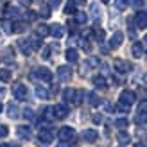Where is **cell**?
<instances>
[{"instance_id":"obj_2","label":"cell","mask_w":147,"mask_h":147,"mask_svg":"<svg viewBox=\"0 0 147 147\" xmlns=\"http://www.w3.org/2000/svg\"><path fill=\"white\" fill-rule=\"evenodd\" d=\"M13 93H14V97L20 99V100H27L29 99V90H27V86L22 84V83H16L13 86Z\"/></svg>"},{"instance_id":"obj_33","label":"cell","mask_w":147,"mask_h":147,"mask_svg":"<svg viewBox=\"0 0 147 147\" xmlns=\"http://www.w3.org/2000/svg\"><path fill=\"white\" fill-rule=\"evenodd\" d=\"M4 31H5L7 34H11V32H13V22H9V20H5V22H4Z\"/></svg>"},{"instance_id":"obj_36","label":"cell","mask_w":147,"mask_h":147,"mask_svg":"<svg viewBox=\"0 0 147 147\" xmlns=\"http://www.w3.org/2000/svg\"><path fill=\"white\" fill-rule=\"evenodd\" d=\"M40 14H41L43 18H49L50 16V7H43V9L40 11Z\"/></svg>"},{"instance_id":"obj_1","label":"cell","mask_w":147,"mask_h":147,"mask_svg":"<svg viewBox=\"0 0 147 147\" xmlns=\"http://www.w3.org/2000/svg\"><path fill=\"white\" fill-rule=\"evenodd\" d=\"M31 77L32 79H41V81H45V83H50V81H52V72L49 68H45V67H40V68H36V72L31 74Z\"/></svg>"},{"instance_id":"obj_24","label":"cell","mask_w":147,"mask_h":147,"mask_svg":"<svg viewBox=\"0 0 147 147\" xmlns=\"http://www.w3.org/2000/svg\"><path fill=\"white\" fill-rule=\"evenodd\" d=\"M0 81H2V83L11 81V72L7 70V68H0Z\"/></svg>"},{"instance_id":"obj_54","label":"cell","mask_w":147,"mask_h":147,"mask_svg":"<svg viewBox=\"0 0 147 147\" xmlns=\"http://www.w3.org/2000/svg\"><path fill=\"white\" fill-rule=\"evenodd\" d=\"M144 41H145V43H147V36H145V38H144Z\"/></svg>"},{"instance_id":"obj_31","label":"cell","mask_w":147,"mask_h":147,"mask_svg":"<svg viewBox=\"0 0 147 147\" xmlns=\"http://www.w3.org/2000/svg\"><path fill=\"white\" fill-rule=\"evenodd\" d=\"M65 13H67V14H74V13H76V2H68L67 5H65Z\"/></svg>"},{"instance_id":"obj_26","label":"cell","mask_w":147,"mask_h":147,"mask_svg":"<svg viewBox=\"0 0 147 147\" xmlns=\"http://www.w3.org/2000/svg\"><path fill=\"white\" fill-rule=\"evenodd\" d=\"M93 84L97 86V88H106V79L102 77V76H95L93 77Z\"/></svg>"},{"instance_id":"obj_27","label":"cell","mask_w":147,"mask_h":147,"mask_svg":"<svg viewBox=\"0 0 147 147\" xmlns=\"http://www.w3.org/2000/svg\"><path fill=\"white\" fill-rule=\"evenodd\" d=\"M36 95H38L40 99H49V92L43 86H36Z\"/></svg>"},{"instance_id":"obj_6","label":"cell","mask_w":147,"mask_h":147,"mask_svg":"<svg viewBox=\"0 0 147 147\" xmlns=\"http://www.w3.org/2000/svg\"><path fill=\"white\" fill-rule=\"evenodd\" d=\"M38 140L41 144H50V142L54 140V133L50 129H41L40 133H38Z\"/></svg>"},{"instance_id":"obj_41","label":"cell","mask_w":147,"mask_h":147,"mask_svg":"<svg viewBox=\"0 0 147 147\" xmlns=\"http://www.w3.org/2000/svg\"><path fill=\"white\" fill-rule=\"evenodd\" d=\"M88 65H90V67H97L99 59H97V57H90V59H88Z\"/></svg>"},{"instance_id":"obj_15","label":"cell","mask_w":147,"mask_h":147,"mask_svg":"<svg viewBox=\"0 0 147 147\" xmlns=\"http://www.w3.org/2000/svg\"><path fill=\"white\" fill-rule=\"evenodd\" d=\"M65 56H67V61L68 63H77L79 61V52L76 49H68L67 52H65Z\"/></svg>"},{"instance_id":"obj_29","label":"cell","mask_w":147,"mask_h":147,"mask_svg":"<svg viewBox=\"0 0 147 147\" xmlns=\"http://www.w3.org/2000/svg\"><path fill=\"white\" fill-rule=\"evenodd\" d=\"M127 4H129V0H115V7L119 11H124L127 7Z\"/></svg>"},{"instance_id":"obj_7","label":"cell","mask_w":147,"mask_h":147,"mask_svg":"<svg viewBox=\"0 0 147 147\" xmlns=\"http://www.w3.org/2000/svg\"><path fill=\"white\" fill-rule=\"evenodd\" d=\"M57 77H59V81H70L72 79V68L67 67V65L59 67L57 68Z\"/></svg>"},{"instance_id":"obj_14","label":"cell","mask_w":147,"mask_h":147,"mask_svg":"<svg viewBox=\"0 0 147 147\" xmlns=\"http://www.w3.org/2000/svg\"><path fill=\"white\" fill-rule=\"evenodd\" d=\"M16 135L22 138V140H31V136H32L31 129H29L27 126H20V127L16 129Z\"/></svg>"},{"instance_id":"obj_22","label":"cell","mask_w":147,"mask_h":147,"mask_svg":"<svg viewBox=\"0 0 147 147\" xmlns=\"http://www.w3.org/2000/svg\"><path fill=\"white\" fill-rule=\"evenodd\" d=\"M74 97H76V90H72V88H67V90L63 92V99H65V102H72Z\"/></svg>"},{"instance_id":"obj_20","label":"cell","mask_w":147,"mask_h":147,"mask_svg":"<svg viewBox=\"0 0 147 147\" xmlns=\"http://www.w3.org/2000/svg\"><path fill=\"white\" fill-rule=\"evenodd\" d=\"M135 122L138 124V126H145L147 124V113L145 111H138L135 115Z\"/></svg>"},{"instance_id":"obj_51","label":"cell","mask_w":147,"mask_h":147,"mask_svg":"<svg viewBox=\"0 0 147 147\" xmlns=\"http://www.w3.org/2000/svg\"><path fill=\"white\" fill-rule=\"evenodd\" d=\"M135 147H147V145H144V144H136Z\"/></svg>"},{"instance_id":"obj_10","label":"cell","mask_w":147,"mask_h":147,"mask_svg":"<svg viewBox=\"0 0 147 147\" xmlns=\"http://www.w3.org/2000/svg\"><path fill=\"white\" fill-rule=\"evenodd\" d=\"M52 111H54L56 119H65L68 115V108L65 104H56V106H52Z\"/></svg>"},{"instance_id":"obj_9","label":"cell","mask_w":147,"mask_h":147,"mask_svg":"<svg viewBox=\"0 0 147 147\" xmlns=\"http://www.w3.org/2000/svg\"><path fill=\"white\" fill-rule=\"evenodd\" d=\"M135 24L138 29H145L147 27V13L145 11H140L135 14Z\"/></svg>"},{"instance_id":"obj_19","label":"cell","mask_w":147,"mask_h":147,"mask_svg":"<svg viewBox=\"0 0 147 147\" xmlns=\"http://www.w3.org/2000/svg\"><path fill=\"white\" fill-rule=\"evenodd\" d=\"M5 14H7V18H22V11L18 7H7Z\"/></svg>"},{"instance_id":"obj_5","label":"cell","mask_w":147,"mask_h":147,"mask_svg":"<svg viewBox=\"0 0 147 147\" xmlns=\"http://www.w3.org/2000/svg\"><path fill=\"white\" fill-rule=\"evenodd\" d=\"M135 100H136V95H135L133 92H129V90H124V92L120 93V102H122V104H127V106H131Z\"/></svg>"},{"instance_id":"obj_23","label":"cell","mask_w":147,"mask_h":147,"mask_svg":"<svg viewBox=\"0 0 147 147\" xmlns=\"http://www.w3.org/2000/svg\"><path fill=\"white\" fill-rule=\"evenodd\" d=\"M24 31H27V24H22V22L13 24V32H24Z\"/></svg>"},{"instance_id":"obj_4","label":"cell","mask_w":147,"mask_h":147,"mask_svg":"<svg viewBox=\"0 0 147 147\" xmlns=\"http://www.w3.org/2000/svg\"><path fill=\"white\" fill-rule=\"evenodd\" d=\"M18 49L22 50V54H25V56H31L32 50H34L31 40H25V38H20V40H18Z\"/></svg>"},{"instance_id":"obj_45","label":"cell","mask_w":147,"mask_h":147,"mask_svg":"<svg viewBox=\"0 0 147 147\" xmlns=\"http://www.w3.org/2000/svg\"><path fill=\"white\" fill-rule=\"evenodd\" d=\"M25 16H27V20H34V16H36V14H34V13H31V11H29V13L25 14Z\"/></svg>"},{"instance_id":"obj_46","label":"cell","mask_w":147,"mask_h":147,"mask_svg":"<svg viewBox=\"0 0 147 147\" xmlns=\"http://www.w3.org/2000/svg\"><path fill=\"white\" fill-rule=\"evenodd\" d=\"M140 111H147V102H144V104H140Z\"/></svg>"},{"instance_id":"obj_48","label":"cell","mask_w":147,"mask_h":147,"mask_svg":"<svg viewBox=\"0 0 147 147\" xmlns=\"http://www.w3.org/2000/svg\"><path fill=\"white\" fill-rule=\"evenodd\" d=\"M4 95H5V90H4V88H0V99H2Z\"/></svg>"},{"instance_id":"obj_47","label":"cell","mask_w":147,"mask_h":147,"mask_svg":"<svg viewBox=\"0 0 147 147\" xmlns=\"http://www.w3.org/2000/svg\"><path fill=\"white\" fill-rule=\"evenodd\" d=\"M4 45V34H2V31H0V47Z\"/></svg>"},{"instance_id":"obj_43","label":"cell","mask_w":147,"mask_h":147,"mask_svg":"<svg viewBox=\"0 0 147 147\" xmlns=\"http://www.w3.org/2000/svg\"><path fill=\"white\" fill-rule=\"evenodd\" d=\"M93 122H95V124H100V122H102V117H100V115H93Z\"/></svg>"},{"instance_id":"obj_32","label":"cell","mask_w":147,"mask_h":147,"mask_svg":"<svg viewBox=\"0 0 147 147\" xmlns=\"http://www.w3.org/2000/svg\"><path fill=\"white\" fill-rule=\"evenodd\" d=\"M129 140H131V138H129V135H127V133H120V135H119V142H120L122 145L129 144Z\"/></svg>"},{"instance_id":"obj_30","label":"cell","mask_w":147,"mask_h":147,"mask_svg":"<svg viewBox=\"0 0 147 147\" xmlns=\"http://www.w3.org/2000/svg\"><path fill=\"white\" fill-rule=\"evenodd\" d=\"M88 97H90V104H92V106H99V104H100V99H99L97 93H90Z\"/></svg>"},{"instance_id":"obj_18","label":"cell","mask_w":147,"mask_h":147,"mask_svg":"<svg viewBox=\"0 0 147 147\" xmlns=\"http://www.w3.org/2000/svg\"><path fill=\"white\" fill-rule=\"evenodd\" d=\"M131 54H133L135 57H142V54H144V45H142L140 41L133 43V49H131Z\"/></svg>"},{"instance_id":"obj_28","label":"cell","mask_w":147,"mask_h":147,"mask_svg":"<svg viewBox=\"0 0 147 147\" xmlns=\"http://www.w3.org/2000/svg\"><path fill=\"white\" fill-rule=\"evenodd\" d=\"M115 126L119 127V129H126L129 126V122H127V119H124V117H122V119H117L115 120Z\"/></svg>"},{"instance_id":"obj_11","label":"cell","mask_w":147,"mask_h":147,"mask_svg":"<svg viewBox=\"0 0 147 147\" xmlns=\"http://www.w3.org/2000/svg\"><path fill=\"white\" fill-rule=\"evenodd\" d=\"M113 65H115V70L119 72V74H126V72L131 70V65L127 61H122V59H115Z\"/></svg>"},{"instance_id":"obj_39","label":"cell","mask_w":147,"mask_h":147,"mask_svg":"<svg viewBox=\"0 0 147 147\" xmlns=\"http://www.w3.org/2000/svg\"><path fill=\"white\" fill-rule=\"evenodd\" d=\"M117 108H119V111H124V113L129 111V106L127 104H122V102H119V106H117Z\"/></svg>"},{"instance_id":"obj_55","label":"cell","mask_w":147,"mask_h":147,"mask_svg":"<svg viewBox=\"0 0 147 147\" xmlns=\"http://www.w3.org/2000/svg\"><path fill=\"white\" fill-rule=\"evenodd\" d=\"M0 147H9V145H0Z\"/></svg>"},{"instance_id":"obj_53","label":"cell","mask_w":147,"mask_h":147,"mask_svg":"<svg viewBox=\"0 0 147 147\" xmlns=\"http://www.w3.org/2000/svg\"><path fill=\"white\" fill-rule=\"evenodd\" d=\"M102 2H104V4H108V2H109V0H102Z\"/></svg>"},{"instance_id":"obj_44","label":"cell","mask_w":147,"mask_h":147,"mask_svg":"<svg viewBox=\"0 0 147 147\" xmlns=\"http://www.w3.org/2000/svg\"><path fill=\"white\" fill-rule=\"evenodd\" d=\"M133 5L135 7H142L144 5V0H133Z\"/></svg>"},{"instance_id":"obj_38","label":"cell","mask_w":147,"mask_h":147,"mask_svg":"<svg viewBox=\"0 0 147 147\" xmlns=\"http://www.w3.org/2000/svg\"><path fill=\"white\" fill-rule=\"evenodd\" d=\"M95 34H97L95 38H97L99 41H102V40H104V31H102V29H97V31H95Z\"/></svg>"},{"instance_id":"obj_49","label":"cell","mask_w":147,"mask_h":147,"mask_svg":"<svg viewBox=\"0 0 147 147\" xmlns=\"http://www.w3.org/2000/svg\"><path fill=\"white\" fill-rule=\"evenodd\" d=\"M74 2H76V4H81V5H83V4L86 2V0H74Z\"/></svg>"},{"instance_id":"obj_40","label":"cell","mask_w":147,"mask_h":147,"mask_svg":"<svg viewBox=\"0 0 147 147\" xmlns=\"http://www.w3.org/2000/svg\"><path fill=\"white\" fill-rule=\"evenodd\" d=\"M41 57H43V59H49V57H50V49H49V47H45V49H43V54H41Z\"/></svg>"},{"instance_id":"obj_13","label":"cell","mask_w":147,"mask_h":147,"mask_svg":"<svg viewBox=\"0 0 147 147\" xmlns=\"http://www.w3.org/2000/svg\"><path fill=\"white\" fill-rule=\"evenodd\" d=\"M7 117H9V119H18L20 117V109L16 106V102H9V104H7Z\"/></svg>"},{"instance_id":"obj_37","label":"cell","mask_w":147,"mask_h":147,"mask_svg":"<svg viewBox=\"0 0 147 147\" xmlns=\"http://www.w3.org/2000/svg\"><path fill=\"white\" fill-rule=\"evenodd\" d=\"M61 4V0H49V7L50 9H54V7H59Z\"/></svg>"},{"instance_id":"obj_34","label":"cell","mask_w":147,"mask_h":147,"mask_svg":"<svg viewBox=\"0 0 147 147\" xmlns=\"http://www.w3.org/2000/svg\"><path fill=\"white\" fill-rule=\"evenodd\" d=\"M24 117H25V119H29V120H31V119H34V113H32V109H31V108H25V109H24Z\"/></svg>"},{"instance_id":"obj_12","label":"cell","mask_w":147,"mask_h":147,"mask_svg":"<svg viewBox=\"0 0 147 147\" xmlns=\"http://www.w3.org/2000/svg\"><path fill=\"white\" fill-rule=\"evenodd\" d=\"M97 138H99V133H97V131H95V129H84L83 131V140L84 142H95V140H97Z\"/></svg>"},{"instance_id":"obj_16","label":"cell","mask_w":147,"mask_h":147,"mask_svg":"<svg viewBox=\"0 0 147 147\" xmlns=\"http://www.w3.org/2000/svg\"><path fill=\"white\" fill-rule=\"evenodd\" d=\"M50 34H52L54 38H63V34H65V29H63L59 24H54L52 27H50Z\"/></svg>"},{"instance_id":"obj_42","label":"cell","mask_w":147,"mask_h":147,"mask_svg":"<svg viewBox=\"0 0 147 147\" xmlns=\"http://www.w3.org/2000/svg\"><path fill=\"white\" fill-rule=\"evenodd\" d=\"M18 2H20L22 5H25V7H29V5L32 4V0H18Z\"/></svg>"},{"instance_id":"obj_57","label":"cell","mask_w":147,"mask_h":147,"mask_svg":"<svg viewBox=\"0 0 147 147\" xmlns=\"http://www.w3.org/2000/svg\"><path fill=\"white\" fill-rule=\"evenodd\" d=\"M145 83H147V76H145Z\"/></svg>"},{"instance_id":"obj_25","label":"cell","mask_w":147,"mask_h":147,"mask_svg":"<svg viewBox=\"0 0 147 147\" xmlns=\"http://www.w3.org/2000/svg\"><path fill=\"white\" fill-rule=\"evenodd\" d=\"M86 20H88V16L83 13V11H79V13H76V24H79V25H84L86 24Z\"/></svg>"},{"instance_id":"obj_17","label":"cell","mask_w":147,"mask_h":147,"mask_svg":"<svg viewBox=\"0 0 147 147\" xmlns=\"http://www.w3.org/2000/svg\"><path fill=\"white\" fill-rule=\"evenodd\" d=\"M36 34H38L40 38H45V36H49V34H50V27H49V25H45V24H40L38 27H36Z\"/></svg>"},{"instance_id":"obj_21","label":"cell","mask_w":147,"mask_h":147,"mask_svg":"<svg viewBox=\"0 0 147 147\" xmlns=\"http://www.w3.org/2000/svg\"><path fill=\"white\" fill-rule=\"evenodd\" d=\"M90 13H92V16H93V22H100V9H99L97 4H92Z\"/></svg>"},{"instance_id":"obj_52","label":"cell","mask_w":147,"mask_h":147,"mask_svg":"<svg viewBox=\"0 0 147 147\" xmlns=\"http://www.w3.org/2000/svg\"><path fill=\"white\" fill-rule=\"evenodd\" d=\"M9 147H18V144H11V145H9Z\"/></svg>"},{"instance_id":"obj_56","label":"cell","mask_w":147,"mask_h":147,"mask_svg":"<svg viewBox=\"0 0 147 147\" xmlns=\"http://www.w3.org/2000/svg\"><path fill=\"white\" fill-rule=\"evenodd\" d=\"M0 111H2V104H0Z\"/></svg>"},{"instance_id":"obj_35","label":"cell","mask_w":147,"mask_h":147,"mask_svg":"<svg viewBox=\"0 0 147 147\" xmlns=\"http://www.w3.org/2000/svg\"><path fill=\"white\" fill-rule=\"evenodd\" d=\"M7 133H9V129H7V126H2V124H0V138L7 136Z\"/></svg>"},{"instance_id":"obj_3","label":"cell","mask_w":147,"mask_h":147,"mask_svg":"<svg viewBox=\"0 0 147 147\" xmlns=\"http://www.w3.org/2000/svg\"><path fill=\"white\" fill-rule=\"evenodd\" d=\"M59 140L61 142H74L76 140V131H74L72 127H61L59 129Z\"/></svg>"},{"instance_id":"obj_8","label":"cell","mask_w":147,"mask_h":147,"mask_svg":"<svg viewBox=\"0 0 147 147\" xmlns=\"http://www.w3.org/2000/svg\"><path fill=\"white\" fill-rule=\"evenodd\" d=\"M122 41H124V34L120 31H117L113 36H111V40H109V49H119L122 45Z\"/></svg>"},{"instance_id":"obj_50","label":"cell","mask_w":147,"mask_h":147,"mask_svg":"<svg viewBox=\"0 0 147 147\" xmlns=\"http://www.w3.org/2000/svg\"><path fill=\"white\" fill-rule=\"evenodd\" d=\"M57 147H68V145H67V142H61V144L57 145Z\"/></svg>"}]
</instances>
